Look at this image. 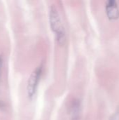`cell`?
<instances>
[{"label": "cell", "mask_w": 119, "mask_h": 120, "mask_svg": "<svg viewBox=\"0 0 119 120\" xmlns=\"http://www.w3.org/2000/svg\"><path fill=\"white\" fill-rule=\"evenodd\" d=\"M49 23L51 30L55 33L58 44L60 46L64 45L66 42V32L60 14L55 5H51L50 7Z\"/></svg>", "instance_id": "obj_1"}, {"label": "cell", "mask_w": 119, "mask_h": 120, "mask_svg": "<svg viewBox=\"0 0 119 120\" xmlns=\"http://www.w3.org/2000/svg\"><path fill=\"white\" fill-rule=\"evenodd\" d=\"M42 72H43V65H41L32 72L30 77H29L27 84V93L28 98L29 99H32L36 94Z\"/></svg>", "instance_id": "obj_2"}, {"label": "cell", "mask_w": 119, "mask_h": 120, "mask_svg": "<svg viewBox=\"0 0 119 120\" xmlns=\"http://www.w3.org/2000/svg\"><path fill=\"white\" fill-rule=\"evenodd\" d=\"M106 11L108 17L110 19H116L119 17V8L117 1L109 0L106 4Z\"/></svg>", "instance_id": "obj_3"}, {"label": "cell", "mask_w": 119, "mask_h": 120, "mask_svg": "<svg viewBox=\"0 0 119 120\" xmlns=\"http://www.w3.org/2000/svg\"><path fill=\"white\" fill-rule=\"evenodd\" d=\"M72 120H79V113L81 110V103L79 100L76 99L72 105Z\"/></svg>", "instance_id": "obj_4"}, {"label": "cell", "mask_w": 119, "mask_h": 120, "mask_svg": "<svg viewBox=\"0 0 119 120\" xmlns=\"http://www.w3.org/2000/svg\"><path fill=\"white\" fill-rule=\"evenodd\" d=\"M109 120H119V110H116L113 115L112 116L110 117Z\"/></svg>", "instance_id": "obj_5"}, {"label": "cell", "mask_w": 119, "mask_h": 120, "mask_svg": "<svg viewBox=\"0 0 119 120\" xmlns=\"http://www.w3.org/2000/svg\"><path fill=\"white\" fill-rule=\"evenodd\" d=\"M0 79H1V78H0Z\"/></svg>", "instance_id": "obj_6"}]
</instances>
